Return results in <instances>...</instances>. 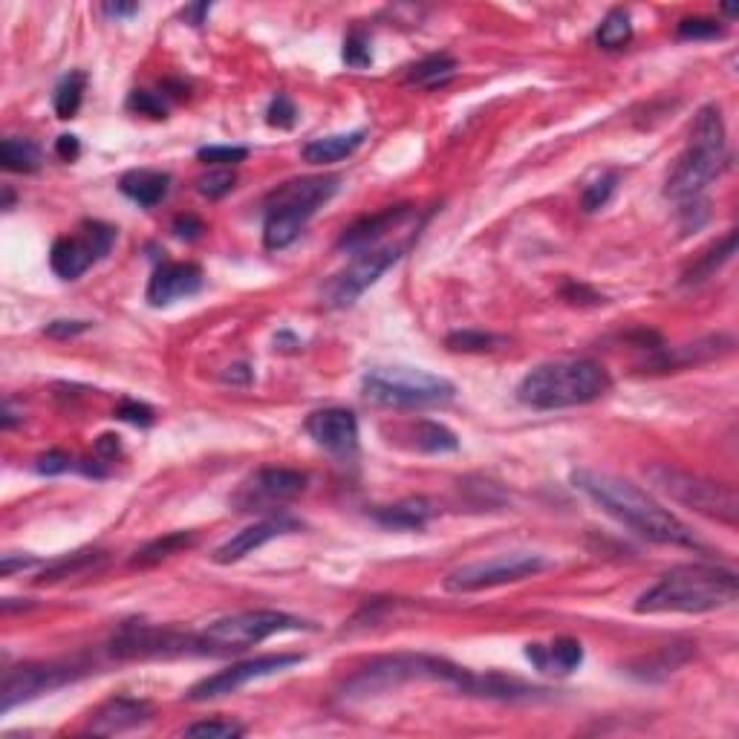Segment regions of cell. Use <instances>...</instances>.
Here are the masks:
<instances>
[{"label": "cell", "mask_w": 739, "mask_h": 739, "mask_svg": "<svg viewBox=\"0 0 739 739\" xmlns=\"http://www.w3.org/2000/svg\"><path fill=\"white\" fill-rule=\"evenodd\" d=\"M572 485L587 494L589 500L601 511H607L612 520L633 529L636 535L647 537L662 546H685V549H705V543L690 532L688 526L659 506L644 488H638L630 480H621L607 471L578 468L572 471Z\"/></svg>", "instance_id": "obj_1"}, {"label": "cell", "mask_w": 739, "mask_h": 739, "mask_svg": "<svg viewBox=\"0 0 739 739\" xmlns=\"http://www.w3.org/2000/svg\"><path fill=\"white\" fill-rule=\"evenodd\" d=\"M739 595L737 572L711 563H685L670 569L636 601V612L659 615V612H711L734 604Z\"/></svg>", "instance_id": "obj_2"}, {"label": "cell", "mask_w": 739, "mask_h": 739, "mask_svg": "<svg viewBox=\"0 0 739 739\" xmlns=\"http://www.w3.org/2000/svg\"><path fill=\"white\" fill-rule=\"evenodd\" d=\"M612 387L610 373L589 358H563L546 361L523 376L517 384V399L526 408L563 410L598 402Z\"/></svg>", "instance_id": "obj_3"}, {"label": "cell", "mask_w": 739, "mask_h": 739, "mask_svg": "<svg viewBox=\"0 0 739 739\" xmlns=\"http://www.w3.org/2000/svg\"><path fill=\"white\" fill-rule=\"evenodd\" d=\"M410 682H439L445 688L462 690V693L474 696L477 673L448 662V659H439V656L396 653V656H382V659H373L370 664H364L356 676L347 679L344 696L347 699H364V696H376V693L402 688V685H410Z\"/></svg>", "instance_id": "obj_4"}, {"label": "cell", "mask_w": 739, "mask_h": 739, "mask_svg": "<svg viewBox=\"0 0 739 739\" xmlns=\"http://www.w3.org/2000/svg\"><path fill=\"white\" fill-rule=\"evenodd\" d=\"M728 162L725 148V122L716 104H708L696 113L685 153L679 156L676 168L670 171L664 197L676 203H693L702 197V191L714 182Z\"/></svg>", "instance_id": "obj_5"}, {"label": "cell", "mask_w": 739, "mask_h": 739, "mask_svg": "<svg viewBox=\"0 0 739 739\" xmlns=\"http://www.w3.org/2000/svg\"><path fill=\"white\" fill-rule=\"evenodd\" d=\"M338 177H304L283 182L272 191L266 203V223H263V246L269 252H281L292 246L306 223L315 217L321 205H327L338 191Z\"/></svg>", "instance_id": "obj_6"}, {"label": "cell", "mask_w": 739, "mask_h": 739, "mask_svg": "<svg viewBox=\"0 0 739 739\" xmlns=\"http://www.w3.org/2000/svg\"><path fill=\"white\" fill-rule=\"evenodd\" d=\"M361 396L376 405L390 410H425L442 408L454 402L457 387L454 382L434 376L428 370L413 367H376L364 373L361 379Z\"/></svg>", "instance_id": "obj_7"}, {"label": "cell", "mask_w": 739, "mask_h": 739, "mask_svg": "<svg viewBox=\"0 0 739 739\" xmlns=\"http://www.w3.org/2000/svg\"><path fill=\"white\" fill-rule=\"evenodd\" d=\"M644 474L673 503L696 511V514H705V517H711L716 523H725L731 529L737 526L739 500L734 485L716 483V480L690 474L685 468H676V465H667V462L647 465Z\"/></svg>", "instance_id": "obj_8"}, {"label": "cell", "mask_w": 739, "mask_h": 739, "mask_svg": "<svg viewBox=\"0 0 739 739\" xmlns=\"http://www.w3.org/2000/svg\"><path fill=\"white\" fill-rule=\"evenodd\" d=\"M298 630H312V624L278 610L237 612V615H226V618L208 624L200 636V647H203V653L205 650L229 653V650H246V647H255L266 638L281 636V633H298Z\"/></svg>", "instance_id": "obj_9"}, {"label": "cell", "mask_w": 739, "mask_h": 739, "mask_svg": "<svg viewBox=\"0 0 739 739\" xmlns=\"http://www.w3.org/2000/svg\"><path fill=\"white\" fill-rule=\"evenodd\" d=\"M413 246V240L405 243H387V246H373V249H364L350 260V266L344 272H338L327 286H324V306L327 309H347L353 306L373 286V283L382 278L387 269H393L405 252Z\"/></svg>", "instance_id": "obj_10"}, {"label": "cell", "mask_w": 739, "mask_h": 739, "mask_svg": "<svg viewBox=\"0 0 739 739\" xmlns=\"http://www.w3.org/2000/svg\"><path fill=\"white\" fill-rule=\"evenodd\" d=\"M543 569H549V561L535 552H509V555H497L488 561L468 563L454 569L445 578V589L448 592H480V589L506 587V584H517L526 578H535Z\"/></svg>", "instance_id": "obj_11"}, {"label": "cell", "mask_w": 739, "mask_h": 739, "mask_svg": "<svg viewBox=\"0 0 739 739\" xmlns=\"http://www.w3.org/2000/svg\"><path fill=\"white\" fill-rule=\"evenodd\" d=\"M87 670L81 664L70 662H29L21 667H12L3 679V688H0V711L9 714L12 708L32 702L44 693L64 688L70 682L81 679Z\"/></svg>", "instance_id": "obj_12"}, {"label": "cell", "mask_w": 739, "mask_h": 739, "mask_svg": "<svg viewBox=\"0 0 739 739\" xmlns=\"http://www.w3.org/2000/svg\"><path fill=\"white\" fill-rule=\"evenodd\" d=\"M304 662V656H295V653H278V656H260V659H249V662L231 664L226 670L214 673V676H205L203 682H197L194 688L185 693L188 702H211V699H220V696H229L237 693L240 688H246L249 682L257 679H266V676H275L283 673L289 667Z\"/></svg>", "instance_id": "obj_13"}, {"label": "cell", "mask_w": 739, "mask_h": 739, "mask_svg": "<svg viewBox=\"0 0 739 739\" xmlns=\"http://www.w3.org/2000/svg\"><path fill=\"white\" fill-rule=\"evenodd\" d=\"M200 650V638L179 636L174 630H159V627H148V624H125L113 641H110V653L116 659H159V656H182Z\"/></svg>", "instance_id": "obj_14"}, {"label": "cell", "mask_w": 739, "mask_h": 739, "mask_svg": "<svg viewBox=\"0 0 739 739\" xmlns=\"http://www.w3.org/2000/svg\"><path fill=\"white\" fill-rule=\"evenodd\" d=\"M306 491V474L295 468H260L252 480L234 494V506L240 511H260L295 500Z\"/></svg>", "instance_id": "obj_15"}, {"label": "cell", "mask_w": 739, "mask_h": 739, "mask_svg": "<svg viewBox=\"0 0 739 739\" xmlns=\"http://www.w3.org/2000/svg\"><path fill=\"white\" fill-rule=\"evenodd\" d=\"M306 434L332 457H353L358 451V419L347 408H324L306 416Z\"/></svg>", "instance_id": "obj_16"}, {"label": "cell", "mask_w": 739, "mask_h": 739, "mask_svg": "<svg viewBox=\"0 0 739 739\" xmlns=\"http://www.w3.org/2000/svg\"><path fill=\"white\" fill-rule=\"evenodd\" d=\"M301 529V523L295 520V517H286V514H278V517H266V520H260L255 526H246L243 532H237L234 537H229L223 546H217L214 549V563H220V566H229V563H237L243 561L246 555H252L255 549L260 546H266L269 540H275V537L281 535H292V532H298Z\"/></svg>", "instance_id": "obj_17"}, {"label": "cell", "mask_w": 739, "mask_h": 739, "mask_svg": "<svg viewBox=\"0 0 739 739\" xmlns=\"http://www.w3.org/2000/svg\"><path fill=\"white\" fill-rule=\"evenodd\" d=\"M410 214H413V205H390V208H384L379 214L361 217L350 229H344V234L335 243V249L338 252H350V255H358L364 249H373V246L382 243L390 231L399 229Z\"/></svg>", "instance_id": "obj_18"}, {"label": "cell", "mask_w": 739, "mask_h": 739, "mask_svg": "<svg viewBox=\"0 0 739 739\" xmlns=\"http://www.w3.org/2000/svg\"><path fill=\"white\" fill-rule=\"evenodd\" d=\"M203 289V269L197 263H162L148 281V304L168 306L179 298H191Z\"/></svg>", "instance_id": "obj_19"}, {"label": "cell", "mask_w": 739, "mask_h": 739, "mask_svg": "<svg viewBox=\"0 0 739 739\" xmlns=\"http://www.w3.org/2000/svg\"><path fill=\"white\" fill-rule=\"evenodd\" d=\"M151 716V702L116 696V699L104 702L102 708L90 716V731L99 734V737H113V734H125V731H133V728L145 725Z\"/></svg>", "instance_id": "obj_20"}, {"label": "cell", "mask_w": 739, "mask_h": 739, "mask_svg": "<svg viewBox=\"0 0 739 739\" xmlns=\"http://www.w3.org/2000/svg\"><path fill=\"white\" fill-rule=\"evenodd\" d=\"M526 659L540 673L549 676H569L584 664V644L578 638H555L549 644H526Z\"/></svg>", "instance_id": "obj_21"}, {"label": "cell", "mask_w": 739, "mask_h": 739, "mask_svg": "<svg viewBox=\"0 0 739 739\" xmlns=\"http://www.w3.org/2000/svg\"><path fill=\"white\" fill-rule=\"evenodd\" d=\"M99 260L93 243L84 237V231L78 229L76 237H58L50 249V266L52 272L61 278V281H76L81 278L93 263Z\"/></svg>", "instance_id": "obj_22"}, {"label": "cell", "mask_w": 739, "mask_h": 739, "mask_svg": "<svg viewBox=\"0 0 739 739\" xmlns=\"http://www.w3.org/2000/svg\"><path fill=\"white\" fill-rule=\"evenodd\" d=\"M434 503L425 497H408L393 506H382L373 511V520L390 532H422L428 520L434 517Z\"/></svg>", "instance_id": "obj_23"}, {"label": "cell", "mask_w": 739, "mask_h": 739, "mask_svg": "<svg viewBox=\"0 0 739 739\" xmlns=\"http://www.w3.org/2000/svg\"><path fill=\"white\" fill-rule=\"evenodd\" d=\"M119 191L142 208L159 205L168 191H171V177L165 171H151V168H133L125 177L119 179Z\"/></svg>", "instance_id": "obj_24"}, {"label": "cell", "mask_w": 739, "mask_h": 739, "mask_svg": "<svg viewBox=\"0 0 739 739\" xmlns=\"http://www.w3.org/2000/svg\"><path fill=\"white\" fill-rule=\"evenodd\" d=\"M364 139H367L364 130L338 133V136H321V139L306 142L301 156H304V162H309V165H330V162H341L350 153H356Z\"/></svg>", "instance_id": "obj_25"}, {"label": "cell", "mask_w": 739, "mask_h": 739, "mask_svg": "<svg viewBox=\"0 0 739 739\" xmlns=\"http://www.w3.org/2000/svg\"><path fill=\"white\" fill-rule=\"evenodd\" d=\"M0 162L12 174H35L41 168V162H44V153L32 139L9 136V139L0 142Z\"/></svg>", "instance_id": "obj_26"}, {"label": "cell", "mask_w": 739, "mask_h": 739, "mask_svg": "<svg viewBox=\"0 0 739 739\" xmlns=\"http://www.w3.org/2000/svg\"><path fill=\"white\" fill-rule=\"evenodd\" d=\"M734 252H737V231H728L722 243H716L711 252H705V255L690 266L688 272H685V278H682V283H688L690 286V283H702L708 281V278H714L716 272L734 257Z\"/></svg>", "instance_id": "obj_27"}, {"label": "cell", "mask_w": 739, "mask_h": 739, "mask_svg": "<svg viewBox=\"0 0 739 739\" xmlns=\"http://www.w3.org/2000/svg\"><path fill=\"white\" fill-rule=\"evenodd\" d=\"M413 445L422 454H454L459 448V439L451 428H445L439 422H431V419H422V422H416Z\"/></svg>", "instance_id": "obj_28"}, {"label": "cell", "mask_w": 739, "mask_h": 739, "mask_svg": "<svg viewBox=\"0 0 739 739\" xmlns=\"http://www.w3.org/2000/svg\"><path fill=\"white\" fill-rule=\"evenodd\" d=\"M99 563H104V552H76V555H67L61 561L44 566V572L35 578V584H52V581H61V578H76L81 572L96 569Z\"/></svg>", "instance_id": "obj_29"}, {"label": "cell", "mask_w": 739, "mask_h": 739, "mask_svg": "<svg viewBox=\"0 0 739 739\" xmlns=\"http://www.w3.org/2000/svg\"><path fill=\"white\" fill-rule=\"evenodd\" d=\"M595 41L601 50H621L633 41V21H630V12L627 9H610L607 18L601 21L598 32H595Z\"/></svg>", "instance_id": "obj_30"}, {"label": "cell", "mask_w": 739, "mask_h": 739, "mask_svg": "<svg viewBox=\"0 0 739 739\" xmlns=\"http://www.w3.org/2000/svg\"><path fill=\"white\" fill-rule=\"evenodd\" d=\"M457 73V61L451 55H431L419 64H413L408 73V84H419V87H439L445 81H451Z\"/></svg>", "instance_id": "obj_31"}, {"label": "cell", "mask_w": 739, "mask_h": 739, "mask_svg": "<svg viewBox=\"0 0 739 739\" xmlns=\"http://www.w3.org/2000/svg\"><path fill=\"white\" fill-rule=\"evenodd\" d=\"M194 540H197L194 532H171V535L159 537V540H153V543H148L145 549H139V552H136L133 566L145 569V566H153V563L165 561V558L177 555V552H182V549L194 546Z\"/></svg>", "instance_id": "obj_32"}, {"label": "cell", "mask_w": 739, "mask_h": 739, "mask_svg": "<svg viewBox=\"0 0 739 739\" xmlns=\"http://www.w3.org/2000/svg\"><path fill=\"white\" fill-rule=\"evenodd\" d=\"M84 87H87V76L81 70H73L58 81L55 93H52V107L58 113V119H73L84 99Z\"/></svg>", "instance_id": "obj_33"}, {"label": "cell", "mask_w": 739, "mask_h": 739, "mask_svg": "<svg viewBox=\"0 0 739 739\" xmlns=\"http://www.w3.org/2000/svg\"><path fill=\"white\" fill-rule=\"evenodd\" d=\"M500 344H506V338L477 330L451 332V335L445 338V347H448L451 353H491V350H497Z\"/></svg>", "instance_id": "obj_34"}, {"label": "cell", "mask_w": 739, "mask_h": 739, "mask_svg": "<svg viewBox=\"0 0 739 739\" xmlns=\"http://www.w3.org/2000/svg\"><path fill=\"white\" fill-rule=\"evenodd\" d=\"M182 734L197 739H237L246 734V728L234 719H203V722L188 725Z\"/></svg>", "instance_id": "obj_35"}, {"label": "cell", "mask_w": 739, "mask_h": 739, "mask_svg": "<svg viewBox=\"0 0 739 739\" xmlns=\"http://www.w3.org/2000/svg\"><path fill=\"white\" fill-rule=\"evenodd\" d=\"M344 64L350 70H367L373 64V47H370V35L364 29H353L344 38Z\"/></svg>", "instance_id": "obj_36"}, {"label": "cell", "mask_w": 739, "mask_h": 739, "mask_svg": "<svg viewBox=\"0 0 739 739\" xmlns=\"http://www.w3.org/2000/svg\"><path fill=\"white\" fill-rule=\"evenodd\" d=\"M234 185H237V174L231 168H214L197 179V191L208 200H223Z\"/></svg>", "instance_id": "obj_37"}, {"label": "cell", "mask_w": 739, "mask_h": 739, "mask_svg": "<svg viewBox=\"0 0 739 739\" xmlns=\"http://www.w3.org/2000/svg\"><path fill=\"white\" fill-rule=\"evenodd\" d=\"M676 35L682 41H714V38L725 35V29L714 18H685L676 29Z\"/></svg>", "instance_id": "obj_38"}, {"label": "cell", "mask_w": 739, "mask_h": 739, "mask_svg": "<svg viewBox=\"0 0 739 739\" xmlns=\"http://www.w3.org/2000/svg\"><path fill=\"white\" fill-rule=\"evenodd\" d=\"M246 156H249V151L240 145H208V148L197 151V159L205 165H214V168H231V165L243 162Z\"/></svg>", "instance_id": "obj_39"}, {"label": "cell", "mask_w": 739, "mask_h": 739, "mask_svg": "<svg viewBox=\"0 0 739 739\" xmlns=\"http://www.w3.org/2000/svg\"><path fill=\"white\" fill-rule=\"evenodd\" d=\"M615 182H618L615 174H604L601 179H595L592 185H587V191H584V197H581V208H584L587 214L598 211V208H604V205L610 203L612 191H615Z\"/></svg>", "instance_id": "obj_40"}, {"label": "cell", "mask_w": 739, "mask_h": 739, "mask_svg": "<svg viewBox=\"0 0 739 739\" xmlns=\"http://www.w3.org/2000/svg\"><path fill=\"white\" fill-rule=\"evenodd\" d=\"M128 110L139 113V116H151V119H165L168 116V104L162 102V96L148 93V90H133L128 99Z\"/></svg>", "instance_id": "obj_41"}, {"label": "cell", "mask_w": 739, "mask_h": 739, "mask_svg": "<svg viewBox=\"0 0 739 739\" xmlns=\"http://www.w3.org/2000/svg\"><path fill=\"white\" fill-rule=\"evenodd\" d=\"M295 119H298V107L292 104L289 96H283L278 93L272 102H269V110H266V122L272 125V128L278 130H289L295 125Z\"/></svg>", "instance_id": "obj_42"}, {"label": "cell", "mask_w": 739, "mask_h": 739, "mask_svg": "<svg viewBox=\"0 0 739 739\" xmlns=\"http://www.w3.org/2000/svg\"><path fill=\"white\" fill-rule=\"evenodd\" d=\"M70 468H78V462L67 451H47L44 457H38L35 462V471L44 474V477H55V474H64Z\"/></svg>", "instance_id": "obj_43"}, {"label": "cell", "mask_w": 739, "mask_h": 739, "mask_svg": "<svg viewBox=\"0 0 739 739\" xmlns=\"http://www.w3.org/2000/svg\"><path fill=\"white\" fill-rule=\"evenodd\" d=\"M116 419L122 422H130V425H139V428H148L153 425V410L136 399H125L119 408H116Z\"/></svg>", "instance_id": "obj_44"}, {"label": "cell", "mask_w": 739, "mask_h": 739, "mask_svg": "<svg viewBox=\"0 0 739 739\" xmlns=\"http://www.w3.org/2000/svg\"><path fill=\"white\" fill-rule=\"evenodd\" d=\"M90 330V321H52L44 327V335L58 338V341H67V338H76L81 332Z\"/></svg>", "instance_id": "obj_45"}, {"label": "cell", "mask_w": 739, "mask_h": 739, "mask_svg": "<svg viewBox=\"0 0 739 739\" xmlns=\"http://www.w3.org/2000/svg\"><path fill=\"white\" fill-rule=\"evenodd\" d=\"M203 231H205L203 220L194 217V214H179L177 220H174V234L182 237V240H197Z\"/></svg>", "instance_id": "obj_46"}, {"label": "cell", "mask_w": 739, "mask_h": 739, "mask_svg": "<svg viewBox=\"0 0 739 739\" xmlns=\"http://www.w3.org/2000/svg\"><path fill=\"white\" fill-rule=\"evenodd\" d=\"M563 298H566L569 304H578V298H589V304H592V306L604 304V298H601L598 292L587 289L584 283H569V286L563 289Z\"/></svg>", "instance_id": "obj_47"}, {"label": "cell", "mask_w": 739, "mask_h": 739, "mask_svg": "<svg viewBox=\"0 0 739 739\" xmlns=\"http://www.w3.org/2000/svg\"><path fill=\"white\" fill-rule=\"evenodd\" d=\"M55 153L64 159V162H76L78 153H81V145H78V136L73 133H64V136H58V142H55Z\"/></svg>", "instance_id": "obj_48"}, {"label": "cell", "mask_w": 739, "mask_h": 739, "mask_svg": "<svg viewBox=\"0 0 739 739\" xmlns=\"http://www.w3.org/2000/svg\"><path fill=\"white\" fill-rule=\"evenodd\" d=\"M208 12H211V3H191V6H185V9L179 12V18H182L188 26H203Z\"/></svg>", "instance_id": "obj_49"}, {"label": "cell", "mask_w": 739, "mask_h": 739, "mask_svg": "<svg viewBox=\"0 0 739 739\" xmlns=\"http://www.w3.org/2000/svg\"><path fill=\"white\" fill-rule=\"evenodd\" d=\"M29 566H35V558H15V555H3V561H0V575H3V578H9L15 569H29Z\"/></svg>", "instance_id": "obj_50"}, {"label": "cell", "mask_w": 739, "mask_h": 739, "mask_svg": "<svg viewBox=\"0 0 739 739\" xmlns=\"http://www.w3.org/2000/svg\"><path fill=\"white\" fill-rule=\"evenodd\" d=\"M96 454H99L102 459H116V454H119V436H110V434L99 436V442H96Z\"/></svg>", "instance_id": "obj_51"}, {"label": "cell", "mask_w": 739, "mask_h": 739, "mask_svg": "<svg viewBox=\"0 0 739 739\" xmlns=\"http://www.w3.org/2000/svg\"><path fill=\"white\" fill-rule=\"evenodd\" d=\"M102 12L110 18H130L139 12V3H104Z\"/></svg>", "instance_id": "obj_52"}, {"label": "cell", "mask_w": 739, "mask_h": 739, "mask_svg": "<svg viewBox=\"0 0 739 739\" xmlns=\"http://www.w3.org/2000/svg\"><path fill=\"white\" fill-rule=\"evenodd\" d=\"M223 382L226 384H249L252 382V370L246 364H234L223 373Z\"/></svg>", "instance_id": "obj_53"}, {"label": "cell", "mask_w": 739, "mask_h": 739, "mask_svg": "<svg viewBox=\"0 0 739 739\" xmlns=\"http://www.w3.org/2000/svg\"><path fill=\"white\" fill-rule=\"evenodd\" d=\"M12 203H15V194H12V188L6 185V188H3V208L9 211V208H12Z\"/></svg>", "instance_id": "obj_54"}]
</instances>
